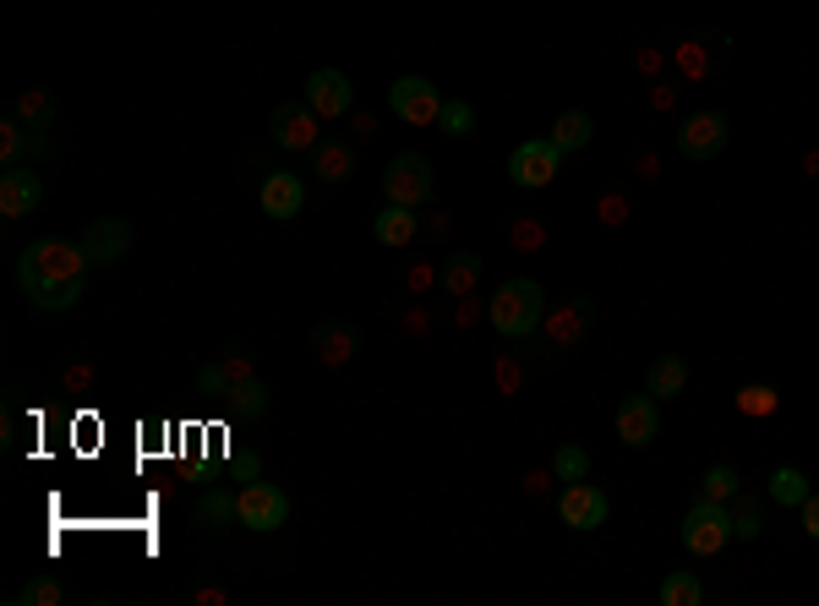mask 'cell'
<instances>
[{
    "label": "cell",
    "instance_id": "obj_1",
    "mask_svg": "<svg viewBox=\"0 0 819 606\" xmlns=\"http://www.w3.org/2000/svg\"><path fill=\"white\" fill-rule=\"evenodd\" d=\"M88 252L71 246L61 235H39L33 246H22L17 257V284L22 295L39 306V312H71L82 301V284H88Z\"/></svg>",
    "mask_w": 819,
    "mask_h": 606
},
{
    "label": "cell",
    "instance_id": "obj_2",
    "mask_svg": "<svg viewBox=\"0 0 819 606\" xmlns=\"http://www.w3.org/2000/svg\"><path fill=\"white\" fill-rule=\"evenodd\" d=\"M487 317H492V329H498L503 339L541 334V317H547V290H541L530 273H513V279H503V284L492 290Z\"/></svg>",
    "mask_w": 819,
    "mask_h": 606
},
{
    "label": "cell",
    "instance_id": "obj_3",
    "mask_svg": "<svg viewBox=\"0 0 819 606\" xmlns=\"http://www.w3.org/2000/svg\"><path fill=\"white\" fill-rule=\"evenodd\" d=\"M596 301L590 295H568L558 306H547V317H541V339H547V350L552 355H568V350H579L585 339L596 334Z\"/></svg>",
    "mask_w": 819,
    "mask_h": 606
},
{
    "label": "cell",
    "instance_id": "obj_4",
    "mask_svg": "<svg viewBox=\"0 0 819 606\" xmlns=\"http://www.w3.org/2000/svg\"><path fill=\"white\" fill-rule=\"evenodd\" d=\"M732 541V503H710V497H693L689 514H683V546L693 557H721Z\"/></svg>",
    "mask_w": 819,
    "mask_h": 606
},
{
    "label": "cell",
    "instance_id": "obj_5",
    "mask_svg": "<svg viewBox=\"0 0 819 606\" xmlns=\"http://www.w3.org/2000/svg\"><path fill=\"white\" fill-rule=\"evenodd\" d=\"M382 198L404 202V208H421V202L432 198V159H427V153H416V148L393 153V159H388V170H382Z\"/></svg>",
    "mask_w": 819,
    "mask_h": 606
},
{
    "label": "cell",
    "instance_id": "obj_6",
    "mask_svg": "<svg viewBox=\"0 0 819 606\" xmlns=\"http://www.w3.org/2000/svg\"><path fill=\"white\" fill-rule=\"evenodd\" d=\"M236 503H241V525L257 531V536H273V531L290 525V492L273 486V481H247L236 492Z\"/></svg>",
    "mask_w": 819,
    "mask_h": 606
},
{
    "label": "cell",
    "instance_id": "obj_7",
    "mask_svg": "<svg viewBox=\"0 0 819 606\" xmlns=\"http://www.w3.org/2000/svg\"><path fill=\"white\" fill-rule=\"evenodd\" d=\"M727 142H732V121L721 110H693V115H683V127H678V153L693 159V164L721 159Z\"/></svg>",
    "mask_w": 819,
    "mask_h": 606
},
{
    "label": "cell",
    "instance_id": "obj_8",
    "mask_svg": "<svg viewBox=\"0 0 819 606\" xmlns=\"http://www.w3.org/2000/svg\"><path fill=\"white\" fill-rule=\"evenodd\" d=\"M317 127H322V115H317L307 99H284V104H273V115H268L273 148H290V153H312L317 142H322Z\"/></svg>",
    "mask_w": 819,
    "mask_h": 606
},
{
    "label": "cell",
    "instance_id": "obj_9",
    "mask_svg": "<svg viewBox=\"0 0 819 606\" xmlns=\"http://www.w3.org/2000/svg\"><path fill=\"white\" fill-rule=\"evenodd\" d=\"M388 110H393L404 127H438V115H442L438 82H427V77H393Z\"/></svg>",
    "mask_w": 819,
    "mask_h": 606
},
{
    "label": "cell",
    "instance_id": "obj_10",
    "mask_svg": "<svg viewBox=\"0 0 819 606\" xmlns=\"http://www.w3.org/2000/svg\"><path fill=\"white\" fill-rule=\"evenodd\" d=\"M558 164H563V153L552 148V137H530V142H519V148L508 153V175H513V186H525V192L552 186V181H558Z\"/></svg>",
    "mask_w": 819,
    "mask_h": 606
},
{
    "label": "cell",
    "instance_id": "obj_11",
    "mask_svg": "<svg viewBox=\"0 0 819 606\" xmlns=\"http://www.w3.org/2000/svg\"><path fill=\"white\" fill-rule=\"evenodd\" d=\"M558 514H563L568 531H601L607 525V514H612V503H607V492L601 486H590V475L585 481H568L563 492H558Z\"/></svg>",
    "mask_w": 819,
    "mask_h": 606
},
{
    "label": "cell",
    "instance_id": "obj_12",
    "mask_svg": "<svg viewBox=\"0 0 819 606\" xmlns=\"http://www.w3.org/2000/svg\"><path fill=\"white\" fill-rule=\"evenodd\" d=\"M301 99L312 104L322 121H339V115H350V110H356V82H350L344 71L322 67V71H312V77H307Z\"/></svg>",
    "mask_w": 819,
    "mask_h": 606
},
{
    "label": "cell",
    "instance_id": "obj_13",
    "mask_svg": "<svg viewBox=\"0 0 819 606\" xmlns=\"http://www.w3.org/2000/svg\"><path fill=\"white\" fill-rule=\"evenodd\" d=\"M661 432V400L645 388V394H629L618 404V443L623 448H650Z\"/></svg>",
    "mask_w": 819,
    "mask_h": 606
},
{
    "label": "cell",
    "instance_id": "obj_14",
    "mask_svg": "<svg viewBox=\"0 0 819 606\" xmlns=\"http://www.w3.org/2000/svg\"><path fill=\"white\" fill-rule=\"evenodd\" d=\"M44 202V181L33 164H0V219H28Z\"/></svg>",
    "mask_w": 819,
    "mask_h": 606
},
{
    "label": "cell",
    "instance_id": "obj_15",
    "mask_svg": "<svg viewBox=\"0 0 819 606\" xmlns=\"http://www.w3.org/2000/svg\"><path fill=\"white\" fill-rule=\"evenodd\" d=\"M257 208H262V219L290 224V219L307 208V186H301V175H296V170H268V175H262V186H257Z\"/></svg>",
    "mask_w": 819,
    "mask_h": 606
},
{
    "label": "cell",
    "instance_id": "obj_16",
    "mask_svg": "<svg viewBox=\"0 0 819 606\" xmlns=\"http://www.w3.org/2000/svg\"><path fill=\"white\" fill-rule=\"evenodd\" d=\"M312 355L317 366H350L361 355V329L350 317H322L312 329Z\"/></svg>",
    "mask_w": 819,
    "mask_h": 606
},
{
    "label": "cell",
    "instance_id": "obj_17",
    "mask_svg": "<svg viewBox=\"0 0 819 606\" xmlns=\"http://www.w3.org/2000/svg\"><path fill=\"white\" fill-rule=\"evenodd\" d=\"M77 246L88 252V263L110 269V263H121V257L131 252V224L127 219H93V224L77 235Z\"/></svg>",
    "mask_w": 819,
    "mask_h": 606
},
{
    "label": "cell",
    "instance_id": "obj_18",
    "mask_svg": "<svg viewBox=\"0 0 819 606\" xmlns=\"http://www.w3.org/2000/svg\"><path fill=\"white\" fill-rule=\"evenodd\" d=\"M191 519H197V531H230V525H241V503H236V492H224V486H213V492H202L197 497V508H191Z\"/></svg>",
    "mask_w": 819,
    "mask_h": 606
},
{
    "label": "cell",
    "instance_id": "obj_19",
    "mask_svg": "<svg viewBox=\"0 0 819 606\" xmlns=\"http://www.w3.org/2000/svg\"><path fill=\"white\" fill-rule=\"evenodd\" d=\"M312 175H317V181H328V186H344V181L356 175V148H350V142H339V137L317 142V148H312Z\"/></svg>",
    "mask_w": 819,
    "mask_h": 606
},
{
    "label": "cell",
    "instance_id": "obj_20",
    "mask_svg": "<svg viewBox=\"0 0 819 606\" xmlns=\"http://www.w3.org/2000/svg\"><path fill=\"white\" fill-rule=\"evenodd\" d=\"M372 235H378V246H410L421 235V219H416V208L388 202V208H378V219H372Z\"/></svg>",
    "mask_w": 819,
    "mask_h": 606
},
{
    "label": "cell",
    "instance_id": "obj_21",
    "mask_svg": "<svg viewBox=\"0 0 819 606\" xmlns=\"http://www.w3.org/2000/svg\"><path fill=\"white\" fill-rule=\"evenodd\" d=\"M645 388L656 394V400H678V394H689V361L683 355H656L650 361V372H645Z\"/></svg>",
    "mask_w": 819,
    "mask_h": 606
},
{
    "label": "cell",
    "instance_id": "obj_22",
    "mask_svg": "<svg viewBox=\"0 0 819 606\" xmlns=\"http://www.w3.org/2000/svg\"><path fill=\"white\" fill-rule=\"evenodd\" d=\"M11 121H22L28 132H50L56 127V93L50 88H22L11 104Z\"/></svg>",
    "mask_w": 819,
    "mask_h": 606
},
{
    "label": "cell",
    "instance_id": "obj_23",
    "mask_svg": "<svg viewBox=\"0 0 819 606\" xmlns=\"http://www.w3.org/2000/svg\"><path fill=\"white\" fill-rule=\"evenodd\" d=\"M765 497H770L776 508H803V497H809V475L798 471V465H776L770 481H765Z\"/></svg>",
    "mask_w": 819,
    "mask_h": 606
},
{
    "label": "cell",
    "instance_id": "obj_24",
    "mask_svg": "<svg viewBox=\"0 0 819 606\" xmlns=\"http://www.w3.org/2000/svg\"><path fill=\"white\" fill-rule=\"evenodd\" d=\"M481 269H487V263H481L476 252H453V257L442 263V290H448L453 301H465V295L481 284Z\"/></svg>",
    "mask_w": 819,
    "mask_h": 606
},
{
    "label": "cell",
    "instance_id": "obj_25",
    "mask_svg": "<svg viewBox=\"0 0 819 606\" xmlns=\"http://www.w3.org/2000/svg\"><path fill=\"white\" fill-rule=\"evenodd\" d=\"M33 148H39V153H50L44 132H28L22 121H0V164H22Z\"/></svg>",
    "mask_w": 819,
    "mask_h": 606
},
{
    "label": "cell",
    "instance_id": "obj_26",
    "mask_svg": "<svg viewBox=\"0 0 819 606\" xmlns=\"http://www.w3.org/2000/svg\"><path fill=\"white\" fill-rule=\"evenodd\" d=\"M596 137V121H590V110H563L558 121H552V148L558 153H579L585 142Z\"/></svg>",
    "mask_w": 819,
    "mask_h": 606
},
{
    "label": "cell",
    "instance_id": "obj_27",
    "mask_svg": "<svg viewBox=\"0 0 819 606\" xmlns=\"http://www.w3.org/2000/svg\"><path fill=\"white\" fill-rule=\"evenodd\" d=\"M672 61H678V71H683L689 82L710 77V71H716V39L705 33V39H689V44H678V50H672Z\"/></svg>",
    "mask_w": 819,
    "mask_h": 606
},
{
    "label": "cell",
    "instance_id": "obj_28",
    "mask_svg": "<svg viewBox=\"0 0 819 606\" xmlns=\"http://www.w3.org/2000/svg\"><path fill=\"white\" fill-rule=\"evenodd\" d=\"M656 602H661V606H699V602H705V585L693 579L689 568H672V574L661 579Z\"/></svg>",
    "mask_w": 819,
    "mask_h": 606
},
{
    "label": "cell",
    "instance_id": "obj_29",
    "mask_svg": "<svg viewBox=\"0 0 819 606\" xmlns=\"http://www.w3.org/2000/svg\"><path fill=\"white\" fill-rule=\"evenodd\" d=\"M738 492H743V481L732 465H710L699 475V497H710V503H738Z\"/></svg>",
    "mask_w": 819,
    "mask_h": 606
},
{
    "label": "cell",
    "instance_id": "obj_30",
    "mask_svg": "<svg viewBox=\"0 0 819 606\" xmlns=\"http://www.w3.org/2000/svg\"><path fill=\"white\" fill-rule=\"evenodd\" d=\"M224 404H230L241 421H257V415H268V388H262L257 377H247V383H236V388H230V400H224Z\"/></svg>",
    "mask_w": 819,
    "mask_h": 606
},
{
    "label": "cell",
    "instance_id": "obj_31",
    "mask_svg": "<svg viewBox=\"0 0 819 606\" xmlns=\"http://www.w3.org/2000/svg\"><path fill=\"white\" fill-rule=\"evenodd\" d=\"M191 388L202 394V400H230V366L224 361H208V366H197V377H191Z\"/></svg>",
    "mask_w": 819,
    "mask_h": 606
},
{
    "label": "cell",
    "instance_id": "obj_32",
    "mask_svg": "<svg viewBox=\"0 0 819 606\" xmlns=\"http://www.w3.org/2000/svg\"><path fill=\"white\" fill-rule=\"evenodd\" d=\"M759 531H765V503H755V497H743V492H738V508H732V536L755 541Z\"/></svg>",
    "mask_w": 819,
    "mask_h": 606
},
{
    "label": "cell",
    "instance_id": "obj_33",
    "mask_svg": "<svg viewBox=\"0 0 819 606\" xmlns=\"http://www.w3.org/2000/svg\"><path fill=\"white\" fill-rule=\"evenodd\" d=\"M776 404H781V394H776L770 383H749V388L738 394V410H743L749 421H765V415H776Z\"/></svg>",
    "mask_w": 819,
    "mask_h": 606
},
{
    "label": "cell",
    "instance_id": "obj_34",
    "mask_svg": "<svg viewBox=\"0 0 819 606\" xmlns=\"http://www.w3.org/2000/svg\"><path fill=\"white\" fill-rule=\"evenodd\" d=\"M438 132H448V137H470V132H476V110H470L465 99H442Z\"/></svg>",
    "mask_w": 819,
    "mask_h": 606
},
{
    "label": "cell",
    "instance_id": "obj_35",
    "mask_svg": "<svg viewBox=\"0 0 819 606\" xmlns=\"http://www.w3.org/2000/svg\"><path fill=\"white\" fill-rule=\"evenodd\" d=\"M552 475H558V481H585V475H590V454H585L579 443H563V448L552 454Z\"/></svg>",
    "mask_w": 819,
    "mask_h": 606
},
{
    "label": "cell",
    "instance_id": "obj_36",
    "mask_svg": "<svg viewBox=\"0 0 819 606\" xmlns=\"http://www.w3.org/2000/svg\"><path fill=\"white\" fill-rule=\"evenodd\" d=\"M61 579L56 574H39V579H28L22 590H17V602H28V606H61Z\"/></svg>",
    "mask_w": 819,
    "mask_h": 606
},
{
    "label": "cell",
    "instance_id": "obj_37",
    "mask_svg": "<svg viewBox=\"0 0 819 606\" xmlns=\"http://www.w3.org/2000/svg\"><path fill=\"white\" fill-rule=\"evenodd\" d=\"M508 241H513L519 252H541V241H547V230H541V219H530V213H519V219L508 224Z\"/></svg>",
    "mask_w": 819,
    "mask_h": 606
},
{
    "label": "cell",
    "instance_id": "obj_38",
    "mask_svg": "<svg viewBox=\"0 0 819 606\" xmlns=\"http://www.w3.org/2000/svg\"><path fill=\"white\" fill-rule=\"evenodd\" d=\"M224 366H230V383H247V377H257L247 344H230V350H224Z\"/></svg>",
    "mask_w": 819,
    "mask_h": 606
},
{
    "label": "cell",
    "instance_id": "obj_39",
    "mask_svg": "<svg viewBox=\"0 0 819 606\" xmlns=\"http://www.w3.org/2000/svg\"><path fill=\"white\" fill-rule=\"evenodd\" d=\"M596 213H601V224H607V230H618V224L629 219V202L618 198V192H607V198L596 202Z\"/></svg>",
    "mask_w": 819,
    "mask_h": 606
},
{
    "label": "cell",
    "instance_id": "obj_40",
    "mask_svg": "<svg viewBox=\"0 0 819 606\" xmlns=\"http://www.w3.org/2000/svg\"><path fill=\"white\" fill-rule=\"evenodd\" d=\"M803 536L819 541V492H809V497H803Z\"/></svg>",
    "mask_w": 819,
    "mask_h": 606
},
{
    "label": "cell",
    "instance_id": "obj_41",
    "mask_svg": "<svg viewBox=\"0 0 819 606\" xmlns=\"http://www.w3.org/2000/svg\"><path fill=\"white\" fill-rule=\"evenodd\" d=\"M672 99H678V82H656L650 104H656V110H672Z\"/></svg>",
    "mask_w": 819,
    "mask_h": 606
},
{
    "label": "cell",
    "instance_id": "obj_42",
    "mask_svg": "<svg viewBox=\"0 0 819 606\" xmlns=\"http://www.w3.org/2000/svg\"><path fill=\"white\" fill-rule=\"evenodd\" d=\"M498 383H503V394H513V388L525 383V372H519L513 361H503V366H498Z\"/></svg>",
    "mask_w": 819,
    "mask_h": 606
},
{
    "label": "cell",
    "instance_id": "obj_43",
    "mask_svg": "<svg viewBox=\"0 0 819 606\" xmlns=\"http://www.w3.org/2000/svg\"><path fill=\"white\" fill-rule=\"evenodd\" d=\"M633 67H639V71H661V67H667V55H661V50H639V55H633Z\"/></svg>",
    "mask_w": 819,
    "mask_h": 606
},
{
    "label": "cell",
    "instance_id": "obj_44",
    "mask_svg": "<svg viewBox=\"0 0 819 606\" xmlns=\"http://www.w3.org/2000/svg\"><path fill=\"white\" fill-rule=\"evenodd\" d=\"M432 279H438L432 269H410V290H432Z\"/></svg>",
    "mask_w": 819,
    "mask_h": 606
}]
</instances>
